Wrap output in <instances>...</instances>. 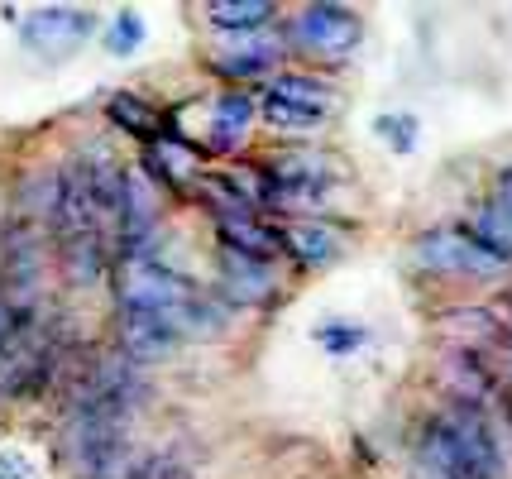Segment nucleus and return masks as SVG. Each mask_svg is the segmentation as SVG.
Wrapping results in <instances>:
<instances>
[{"label":"nucleus","instance_id":"3","mask_svg":"<svg viewBox=\"0 0 512 479\" xmlns=\"http://www.w3.org/2000/svg\"><path fill=\"white\" fill-rule=\"evenodd\" d=\"M149 398V384L134 360H125L120 350H96L87 365L67 379V408H91L106 412V417H120L130 422L134 412L144 408Z\"/></svg>","mask_w":512,"mask_h":479},{"label":"nucleus","instance_id":"20","mask_svg":"<svg viewBox=\"0 0 512 479\" xmlns=\"http://www.w3.org/2000/svg\"><path fill=\"white\" fill-rule=\"evenodd\" d=\"M259 115H264L273 130H316L326 111H316V106H297V101H283V96H268L259 101Z\"/></svg>","mask_w":512,"mask_h":479},{"label":"nucleus","instance_id":"5","mask_svg":"<svg viewBox=\"0 0 512 479\" xmlns=\"http://www.w3.org/2000/svg\"><path fill=\"white\" fill-rule=\"evenodd\" d=\"M288 39H292V48L316 53V58H345V53L359 48L364 24H359V15L350 5L316 0V5H302V10L288 20Z\"/></svg>","mask_w":512,"mask_h":479},{"label":"nucleus","instance_id":"11","mask_svg":"<svg viewBox=\"0 0 512 479\" xmlns=\"http://www.w3.org/2000/svg\"><path fill=\"white\" fill-rule=\"evenodd\" d=\"M63 197H67V183L58 168H34L29 178L20 183V192H15V206H20V221H29V226H58V216H63Z\"/></svg>","mask_w":512,"mask_h":479},{"label":"nucleus","instance_id":"24","mask_svg":"<svg viewBox=\"0 0 512 479\" xmlns=\"http://www.w3.org/2000/svg\"><path fill=\"white\" fill-rule=\"evenodd\" d=\"M379 135H388V139H393V149H398V154H407V149H412V139H417V120H412V115L379 120Z\"/></svg>","mask_w":512,"mask_h":479},{"label":"nucleus","instance_id":"17","mask_svg":"<svg viewBox=\"0 0 512 479\" xmlns=\"http://www.w3.org/2000/svg\"><path fill=\"white\" fill-rule=\"evenodd\" d=\"M106 115H111L115 130H125L130 139H144V144H154V139L163 135V115L130 92H115L111 101H106Z\"/></svg>","mask_w":512,"mask_h":479},{"label":"nucleus","instance_id":"18","mask_svg":"<svg viewBox=\"0 0 512 479\" xmlns=\"http://www.w3.org/2000/svg\"><path fill=\"white\" fill-rule=\"evenodd\" d=\"M206 20L225 29V34H249V29L273 20V0H211Z\"/></svg>","mask_w":512,"mask_h":479},{"label":"nucleus","instance_id":"21","mask_svg":"<svg viewBox=\"0 0 512 479\" xmlns=\"http://www.w3.org/2000/svg\"><path fill=\"white\" fill-rule=\"evenodd\" d=\"M268 96H283V101H297V106H316V111H326V101H331V92L321 87V82H312V77H273L268 82Z\"/></svg>","mask_w":512,"mask_h":479},{"label":"nucleus","instance_id":"9","mask_svg":"<svg viewBox=\"0 0 512 479\" xmlns=\"http://www.w3.org/2000/svg\"><path fill=\"white\" fill-rule=\"evenodd\" d=\"M158 235V192L154 183H144V173H125V202H120V221H115V250L120 264L144 259V250Z\"/></svg>","mask_w":512,"mask_h":479},{"label":"nucleus","instance_id":"1","mask_svg":"<svg viewBox=\"0 0 512 479\" xmlns=\"http://www.w3.org/2000/svg\"><path fill=\"white\" fill-rule=\"evenodd\" d=\"M115 302L120 307H134V312H158V317H168L178 331L187 326H216L221 317H211L206 307V297L197 293V283L178 269H168V264H154V259H130V264H120L115 269Z\"/></svg>","mask_w":512,"mask_h":479},{"label":"nucleus","instance_id":"8","mask_svg":"<svg viewBox=\"0 0 512 479\" xmlns=\"http://www.w3.org/2000/svg\"><path fill=\"white\" fill-rule=\"evenodd\" d=\"M178 341L182 331L158 312H134V307L115 312V350L134 365H158V360L178 355Z\"/></svg>","mask_w":512,"mask_h":479},{"label":"nucleus","instance_id":"16","mask_svg":"<svg viewBox=\"0 0 512 479\" xmlns=\"http://www.w3.org/2000/svg\"><path fill=\"white\" fill-rule=\"evenodd\" d=\"M254 115H259V106H254V96H245L240 87L216 96V101H211V139H216V149H235V144L245 139V130L254 125Z\"/></svg>","mask_w":512,"mask_h":479},{"label":"nucleus","instance_id":"25","mask_svg":"<svg viewBox=\"0 0 512 479\" xmlns=\"http://www.w3.org/2000/svg\"><path fill=\"white\" fill-rule=\"evenodd\" d=\"M0 479H29V470H24V465H15V460L5 456V460H0Z\"/></svg>","mask_w":512,"mask_h":479},{"label":"nucleus","instance_id":"7","mask_svg":"<svg viewBox=\"0 0 512 479\" xmlns=\"http://www.w3.org/2000/svg\"><path fill=\"white\" fill-rule=\"evenodd\" d=\"M91 10H72V5H44V10H34V15H24V44L29 53H39L48 63H58L67 53H77V48L87 44L91 34Z\"/></svg>","mask_w":512,"mask_h":479},{"label":"nucleus","instance_id":"15","mask_svg":"<svg viewBox=\"0 0 512 479\" xmlns=\"http://www.w3.org/2000/svg\"><path fill=\"white\" fill-rule=\"evenodd\" d=\"M283 250L302 264V269H326L335 254H340V235L321 221H297L283 230Z\"/></svg>","mask_w":512,"mask_h":479},{"label":"nucleus","instance_id":"4","mask_svg":"<svg viewBox=\"0 0 512 479\" xmlns=\"http://www.w3.org/2000/svg\"><path fill=\"white\" fill-rule=\"evenodd\" d=\"M39 293H44V230L29 221H10L0 245V297L15 312V321H24L44 307Z\"/></svg>","mask_w":512,"mask_h":479},{"label":"nucleus","instance_id":"2","mask_svg":"<svg viewBox=\"0 0 512 479\" xmlns=\"http://www.w3.org/2000/svg\"><path fill=\"white\" fill-rule=\"evenodd\" d=\"M67 336L58 321H48L44 312L15 321L10 341L0 350V398H29L44 393L48 379H58L63 369Z\"/></svg>","mask_w":512,"mask_h":479},{"label":"nucleus","instance_id":"19","mask_svg":"<svg viewBox=\"0 0 512 479\" xmlns=\"http://www.w3.org/2000/svg\"><path fill=\"white\" fill-rule=\"evenodd\" d=\"M469 235H474V240H479V245H484L498 264H512V216L498 202H484L479 211H474V226H469Z\"/></svg>","mask_w":512,"mask_h":479},{"label":"nucleus","instance_id":"23","mask_svg":"<svg viewBox=\"0 0 512 479\" xmlns=\"http://www.w3.org/2000/svg\"><path fill=\"white\" fill-rule=\"evenodd\" d=\"M316 341L326 345L331 355H355L359 345H364V331L350 326V321H331V326H321V331H316Z\"/></svg>","mask_w":512,"mask_h":479},{"label":"nucleus","instance_id":"10","mask_svg":"<svg viewBox=\"0 0 512 479\" xmlns=\"http://www.w3.org/2000/svg\"><path fill=\"white\" fill-rule=\"evenodd\" d=\"M221 283H225V297H230L235 307H259V302L273 297L278 274L268 269V259H254V254L225 250L221 245Z\"/></svg>","mask_w":512,"mask_h":479},{"label":"nucleus","instance_id":"6","mask_svg":"<svg viewBox=\"0 0 512 479\" xmlns=\"http://www.w3.org/2000/svg\"><path fill=\"white\" fill-rule=\"evenodd\" d=\"M412 254H417L422 269L450 274V278H493L498 269H508V264H498L474 235H465V230H426Z\"/></svg>","mask_w":512,"mask_h":479},{"label":"nucleus","instance_id":"12","mask_svg":"<svg viewBox=\"0 0 512 479\" xmlns=\"http://www.w3.org/2000/svg\"><path fill=\"white\" fill-rule=\"evenodd\" d=\"M106 235L101 230H91V235H63L58 240V264H63V274L72 288H91V283H101L106 274Z\"/></svg>","mask_w":512,"mask_h":479},{"label":"nucleus","instance_id":"22","mask_svg":"<svg viewBox=\"0 0 512 479\" xmlns=\"http://www.w3.org/2000/svg\"><path fill=\"white\" fill-rule=\"evenodd\" d=\"M139 44H144V20H139V10H115L111 29H106V48H111L115 58H130Z\"/></svg>","mask_w":512,"mask_h":479},{"label":"nucleus","instance_id":"13","mask_svg":"<svg viewBox=\"0 0 512 479\" xmlns=\"http://www.w3.org/2000/svg\"><path fill=\"white\" fill-rule=\"evenodd\" d=\"M211 63H216L221 77H264L278 63V44L264 39V34H230Z\"/></svg>","mask_w":512,"mask_h":479},{"label":"nucleus","instance_id":"14","mask_svg":"<svg viewBox=\"0 0 512 479\" xmlns=\"http://www.w3.org/2000/svg\"><path fill=\"white\" fill-rule=\"evenodd\" d=\"M216 226H221V240L225 250H240V254H254V259H268L278 250V230H268L254 211H216Z\"/></svg>","mask_w":512,"mask_h":479}]
</instances>
